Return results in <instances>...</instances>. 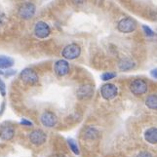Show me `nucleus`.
I'll return each instance as SVG.
<instances>
[{
    "mask_svg": "<svg viewBox=\"0 0 157 157\" xmlns=\"http://www.w3.org/2000/svg\"><path fill=\"white\" fill-rule=\"evenodd\" d=\"M137 29V23L131 18H124L118 21L117 29L122 33H131Z\"/></svg>",
    "mask_w": 157,
    "mask_h": 157,
    "instance_id": "obj_1",
    "label": "nucleus"
},
{
    "mask_svg": "<svg viewBox=\"0 0 157 157\" xmlns=\"http://www.w3.org/2000/svg\"><path fill=\"white\" fill-rule=\"evenodd\" d=\"M35 12H36L35 5L31 2H28V3H24L23 5H21L18 10V15H19V17H21L24 20H29L33 17Z\"/></svg>",
    "mask_w": 157,
    "mask_h": 157,
    "instance_id": "obj_2",
    "label": "nucleus"
},
{
    "mask_svg": "<svg viewBox=\"0 0 157 157\" xmlns=\"http://www.w3.org/2000/svg\"><path fill=\"white\" fill-rule=\"evenodd\" d=\"M147 83L143 79H135L130 85V90L135 96H142L147 92Z\"/></svg>",
    "mask_w": 157,
    "mask_h": 157,
    "instance_id": "obj_3",
    "label": "nucleus"
},
{
    "mask_svg": "<svg viewBox=\"0 0 157 157\" xmlns=\"http://www.w3.org/2000/svg\"><path fill=\"white\" fill-rule=\"evenodd\" d=\"M81 54V48L77 44H69L64 47L63 50V57L67 59H77Z\"/></svg>",
    "mask_w": 157,
    "mask_h": 157,
    "instance_id": "obj_4",
    "label": "nucleus"
},
{
    "mask_svg": "<svg viewBox=\"0 0 157 157\" xmlns=\"http://www.w3.org/2000/svg\"><path fill=\"white\" fill-rule=\"evenodd\" d=\"M21 79L28 85H35L38 82V75L30 68H25L21 72Z\"/></svg>",
    "mask_w": 157,
    "mask_h": 157,
    "instance_id": "obj_5",
    "label": "nucleus"
},
{
    "mask_svg": "<svg viewBox=\"0 0 157 157\" xmlns=\"http://www.w3.org/2000/svg\"><path fill=\"white\" fill-rule=\"evenodd\" d=\"M51 33L50 26L48 25L45 21H38L35 24L34 26V34L36 37H38L40 39H44L48 37Z\"/></svg>",
    "mask_w": 157,
    "mask_h": 157,
    "instance_id": "obj_6",
    "label": "nucleus"
},
{
    "mask_svg": "<svg viewBox=\"0 0 157 157\" xmlns=\"http://www.w3.org/2000/svg\"><path fill=\"white\" fill-rule=\"evenodd\" d=\"M118 93V89L114 84L107 83L101 86V94L105 100H112L114 99Z\"/></svg>",
    "mask_w": 157,
    "mask_h": 157,
    "instance_id": "obj_7",
    "label": "nucleus"
},
{
    "mask_svg": "<svg viewBox=\"0 0 157 157\" xmlns=\"http://www.w3.org/2000/svg\"><path fill=\"white\" fill-rule=\"evenodd\" d=\"M29 140L36 145H40L46 142V134L41 130H34L29 134Z\"/></svg>",
    "mask_w": 157,
    "mask_h": 157,
    "instance_id": "obj_8",
    "label": "nucleus"
},
{
    "mask_svg": "<svg viewBox=\"0 0 157 157\" xmlns=\"http://www.w3.org/2000/svg\"><path fill=\"white\" fill-rule=\"evenodd\" d=\"M41 123L45 127H54L57 124V116L51 111H45L41 115Z\"/></svg>",
    "mask_w": 157,
    "mask_h": 157,
    "instance_id": "obj_9",
    "label": "nucleus"
},
{
    "mask_svg": "<svg viewBox=\"0 0 157 157\" xmlns=\"http://www.w3.org/2000/svg\"><path fill=\"white\" fill-rule=\"evenodd\" d=\"M55 72L59 76H64L69 72V64L66 59H59L55 63Z\"/></svg>",
    "mask_w": 157,
    "mask_h": 157,
    "instance_id": "obj_10",
    "label": "nucleus"
},
{
    "mask_svg": "<svg viewBox=\"0 0 157 157\" xmlns=\"http://www.w3.org/2000/svg\"><path fill=\"white\" fill-rule=\"evenodd\" d=\"M94 93V88L91 85H83L77 90V97L80 100L89 99Z\"/></svg>",
    "mask_w": 157,
    "mask_h": 157,
    "instance_id": "obj_11",
    "label": "nucleus"
},
{
    "mask_svg": "<svg viewBox=\"0 0 157 157\" xmlns=\"http://www.w3.org/2000/svg\"><path fill=\"white\" fill-rule=\"evenodd\" d=\"M144 139L149 144H156L157 142V129L156 127H151L144 132Z\"/></svg>",
    "mask_w": 157,
    "mask_h": 157,
    "instance_id": "obj_12",
    "label": "nucleus"
},
{
    "mask_svg": "<svg viewBox=\"0 0 157 157\" xmlns=\"http://www.w3.org/2000/svg\"><path fill=\"white\" fill-rule=\"evenodd\" d=\"M14 129L11 126H3L0 129V138L4 140H10L14 137Z\"/></svg>",
    "mask_w": 157,
    "mask_h": 157,
    "instance_id": "obj_13",
    "label": "nucleus"
},
{
    "mask_svg": "<svg viewBox=\"0 0 157 157\" xmlns=\"http://www.w3.org/2000/svg\"><path fill=\"white\" fill-rule=\"evenodd\" d=\"M14 64V59L6 56H0V68H9Z\"/></svg>",
    "mask_w": 157,
    "mask_h": 157,
    "instance_id": "obj_14",
    "label": "nucleus"
},
{
    "mask_svg": "<svg viewBox=\"0 0 157 157\" xmlns=\"http://www.w3.org/2000/svg\"><path fill=\"white\" fill-rule=\"evenodd\" d=\"M145 105L147 107H149L150 109H155L157 108V97L155 94H152L147 97V101H145Z\"/></svg>",
    "mask_w": 157,
    "mask_h": 157,
    "instance_id": "obj_15",
    "label": "nucleus"
},
{
    "mask_svg": "<svg viewBox=\"0 0 157 157\" xmlns=\"http://www.w3.org/2000/svg\"><path fill=\"white\" fill-rule=\"evenodd\" d=\"M134 66H135V63L128 59H122L120 63H119V67H120V69H122V70H129V69L133 68Z\"/></svg>",
    "mask_w": 157,
    "mask_h": 157,
    "instance_id": "obj_16",
    "label": "nucleus"
},
{
    "mask_svg": "<svg viewBox=\"0 0 157 157\" xmlns=\"http://www.w3.org/2000/svg\"><path fill=\"white\" fill-rule=\"evenodd\" d=\"M67 143H68V145H69V148L71 149L72 152L74 154L78 155L79 154V148H78V145H77L76 142H75L73 139H68Z\"/></svg>",
    "mask_w": 157,
    "mask_h": 157,
    "instance_id": "obj_17",
    "label": "nucleus"
},
{
    "mask_svg": "<svg viewBox=\"0 0 157 157\" xmlns=\"http://www.w3.org/2000/svg\"><path fill=\"white\" fill-rule=\"evenodd\" d=\"M114 77H116V73H114V72H105V73H102L101 76V80H104V81L111 80Z\"/></svg>",
    "mask_w": 157,
    "mask_h": 157,
    "instance_id": "obj_18",
    "label": "nucleus"
},
{
    "mask_svg": "<svg viewBox=\"0 0 157 157\" xmlns=\"http://www.w3.org/2000/svg\"><path fill=\"white\" fill-rule=\"evenodd\" d=\"M143 29L144 31V34L147 35V37H153L155 35L154 31L151 29L149 26H147V25H143Z\"/></svg>",
    "mask_w": 157,
    "mask_h": 157,
    "instance_id": "obj_19",
    "label": "nucleus"
},
{
    "mask_svg": "<svg viewBox=\"0 0 157 157\" xmlns=\"http://www.w3.org/2000/svg\"><path fill=\"white\" fill-rule=\"evenodd\" d=\"M0 93L4 97L6 95V85H5L4 81L2 79H0Z\"/></svg>",
    "mask_w": 157,
    "mask_h": 157,
    "instance_id": "obj_20",
    "label": "nucleus"
},
{
    "mask_svg": "<svg viewBox=\"0 0 157 157\" xmlns=\"http://www.w3.org/2000/svg\"><path fill=\"white\" fill-rule=\"evenodd\" d=\"M137 157H153V155L149 152H147V151H142V152H140L138 154Z\"/></svg>",
    "mask_w": 157,
    "mask_h": 157,
    "instance_id": "obj_21",
    "label": "nucleus"
},
{
    "mask_svg": "<svg viewBox=\"0 0 157 157\" xmlns=\"http://www.w3.org/2000/svg\"><path fill=\"white\" fill-rule=\"evenodd\" d=\"M21 124L23 126H29V127H31L32 125H33V124H32V122L26 120V119H21Z\"/></svg>",
    "mask_w": 157,
    "mask_h": 157,
    "instance_id": "obj_22",
    "label": "nucleus"
},
{
    "mask_svg": "<svg viewBox=\"0 0 157 157\" xmlns=\"http://www.w3.org/2000/svg\"><path fill=\"white\" fill-rule=\"evenodd\" d=\"M4 17H5L4 15L0 14V26L4 25Z\"/></svg>",
    "mask_w": 157,
    "mask_h": 157,
    "instance_id": "obj_23",
    "label": "nucleus"
},
{
    "mask_svg": "<svg viewBox=\"0 0 157 157\" xmlns=\"http://www.w3.org/2000/svg\"><path fill=\"white\" fill-rule=\"evenodd\" d=\"M15 73H16V70H9V72L6 73L5 75H6V76H10V75H13V74H15Z\"/></svg>",
    "mask_w": 157,
    "mask_h": 157,
    "instance_id": "obj_24",
    "label": "nucleus"
},
{
    "mask_svg": "<svg viewBox=\"0 0 157 157\" xmlns=\"http://www.w3.org/2000/svg\"><path fill=\"white\" fill-rule=\"evenodd\" d=\"M151 75H152V77H153V78L156 79V77H157V75H156V68L153 69L152 71H151Z\"/></svg>",
    "mask_w": 157,
    "mask_h": 157,
    "instance_id": "obj_25",
    "label": "nucleus"
},
{
    "mask_svg": "<svg viewBox=\"0 0 157 157\" xmlns=\"http://www.w3.org/2000/svg\"><path fill=\"white\" fill-rule=\"evenodd\" d=\"M23 1H24V0H23Z\"/></svg>",
    "mask_w": 157,
    "mask_h": 157,
    "instance_id": "obj_26",
    "label": "nucleus"
}]
</instances>
